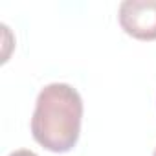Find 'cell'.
Segmentation results:
<instances>
[{"instance_id": "7a4b0ae2", "label": "cell", "mask_w": 156, "mask_h": 156, "mask_svg": "<svg viewBox=\"0 0 156 156\" xmlns=\"http://www.w3.org/2000/svg\"><path fill=\"white\" fill-rule=\"evenodd\" d=\"M121 30L138 41H156V0H125L119 4Z\"/></svg>"}, {"instance_id": "277c9868", "label": "cell", "mask_w": 156, "mask_h": 156, "mask_svg": "<svg viewBox=\"0 0 156 156\" xmlns=\"http://www.w3.org/2000/svg\"><path fill=\"white\" fill-rule=\"evenodd\" d=\"M152 156H156V149H154V152H152Z\"/></svg>"}, {"instance_id": "6da1fadb", "label": "cell", "mask_w": 156, "mask_h": 156, "mask_svg": "<svg viewBox=\"0 0 156 156\" xmlns=\"http://www.w3.org/2000/svg\"><path fill=\"white\" fill-rule=\"evenodd\" d=\"M83 99L72 85H46L35 101L31 136L50 152L72 151L81 134Z\"/></svg>"}, {"instance_id": "3957f363", "label": "cell", "mask_w": 156, "mask_h": 156, "mask_svg": "<svg viewBox=\"0 0 156 156\" xmlns=\"http://www.w3.org/2000/svg\"><path fill=\"white\" fill-rule=\"evenodd\" d=\"M9 156H39V154H35V152L30 151V149H19V151H13Z\"/></svg>"}]
</instances>
